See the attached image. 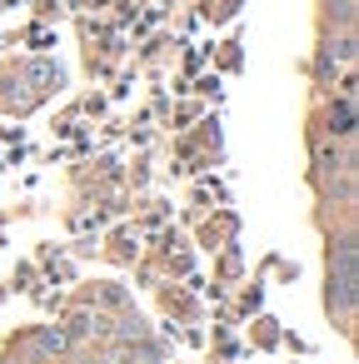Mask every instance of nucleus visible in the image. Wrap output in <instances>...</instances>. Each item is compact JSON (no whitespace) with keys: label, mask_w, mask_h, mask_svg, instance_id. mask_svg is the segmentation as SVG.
Instances as JSON below:
<instances>
[{"label":"nucleus","mask_w":359,"mask_h":364,"mask_svg":"<svg viewBox=\"0 0 359 364\" xmlns=\"http://www.w3.org/2000/svg\"><path fill=\"white\" fill-rule=\"evenodd\" d=\"M329 304L339 314L354 309V240H339L329 250Z\"/></svg>","instance_id":"f257e3e1"},{"label":"nucleus","mask_w":359,"mask_h":364,"mask_svg":"<svg viewBox=\"0 0 359 364\" xmlns=\"http://www.w3.org/2000/svg\"><path fill=\"white\" fill-rule=\"evenodd\" d=\"M329 55H339V60L349 65V60H354V41H349V36H339V41H329Z\"/></svg>","instance_id":"7ed1b4c3"},{"label":"nucleus","mask_w":359,"mask_h":364,"mask_svg":"<svg viewBox=\"0 0 359 364\" xmlns=\"http://www.w3.org/2000/svg\"><path fill=\"white\" fill-rule=\"evenodd\" d=\"M329 130H334V135H349V130H354V110H349V100L329 115Z\"/></svg>","instance_id":"f03ea898"}]
</instances>
